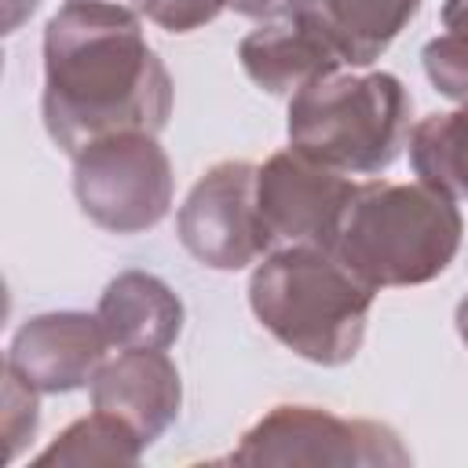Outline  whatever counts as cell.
<instances>
[{"mask_svg": "<svg viewBox=\"0 0 468 468\" xmlns=\"http://www.w3.org/2000/svg\"><path fill=\"white\" fill-rule=\"evenodd\" d=\"M40 113L51 143L69 157L106 135H157L168 124L172 77L143 40L135 11L66 0L51 15Z\"/></svg>", "mask_w": 468, "mask_h": 468, "instance_id": "6da1fadb", "label": "cell"}, {"mask_svg": "<svg viewBox=\"0 0 468 468\" xmlns=\"http://www.w3.org/2000/svg\"><path fill=\"white\" fill-rule=\"evenodd\" d=\"M377 289L333 249H271L249 282L256 322L292 355L314 366H344L358 355Z\"/></svg>", "mask_w": 468, "mask_h": 468, "instance_id": "7a4b0ae2", "label": "cell"}, {"mask_svg": "<svg viewBox=\"0 0 468 468\" xmlns=\"http://www.w3.org/2000/svg\"><path fill=\"white\" fill-rule=\"evenodd\" d=\"M464 238L461 208L428 183H355L333 252L373 289L424 285L439 278Z\"/></svg>", "mask_w": 468, "mask_h": 468, "instance_id": "3957f363", "label": "cell"}, {"mask_svg": "<svg viewBox=\"0 0 468 468\" xmlns=\"http://www.w3.org/2000/svg\"><path fill=\"white\" fill-rule=\"evenodd\" d=\"M410 113L395 73L336 69L289 95V146L344 176H377L410 143Z\"/></svg>", "mask_w": 468, "mask_h": 468, "instance_id": "277c9868", "label": "cell"}, {"mask_svg": "<svg viewBox=\"0 0 468 468\" xmlns=\"http://www.w3.org/2000/svg\"><path fill=\"white\" fill-rule=\"evenodd\" d=\"M172 161L150 132H121L73 157V194L80 212L110 234L157 227L172 205Z\"/></svg>", "mask_w": 468, "mask_h": 468, "instance_id": "5b68a950", "label": "cell"}, {"mask_svg": "<svg viewBox=\"0 0 468 468\" xmlns=\"http://www.w3.org/2000/svg\"><path fill=\"white\" fill-rule=\"evenodd\" d=\"M234 464H410L402 439L377 420H347L318 406H274L230 453Z\"/></svg>", "mask_w": 468, "mask_h": 468, "instance_id": "8992f818", "label": "cell"}, {"mask_svg": "<svg viewBox=\"0 0 468 468\" xmlns=\"http://www.w3.org/2000/svg\"><path fill=\"white\" fill-rule=\"evenodd\" d=\"M260 165L216 161L186 194L176 216L183 249L212 271H241L271 252L256 201Z\"/></svg>", "mask_w": 468, "mask_h": 468, "instance_id": "52a82bcc", "label": "cell"}, {"mask_svg": "<svg viewBox=\"0 0 468 468\" xmlns=\"http://www.w3.org/2000/svg\"><path fill=\"white\" fill-rule=\"evenodd\" d=\"M351 194L355 183L344 172L325 168L292 146L271 154L267 165H260L256 179L260 219L271 249H333Z\"/></svg>", "mask_w": 468, "mask_h": 468, "instance_id": "ba28073f", "label": "cell"}, {"mask_svg": "<svg viewBox=\"0 0 468 468\" xmlns=\"http://www.w3.org/2000/svg\"><path fill=\"white\" fill-rule=\"evenodd\" d=\"M238 58L249 80L267 95H296L303 84L347 66L314 0H292L285 11L263 18L241 37Z\"/></svg>", "mask_w": 468, "mask_h": 468, "instance_id": "9c48e42d", "label": "cell"}, {"mask_svg": "<svg viewBox=\"0 0 468 468\" xmlns=\"http://www.w3.org/2000/svg\"><path fill=\"white\" fill-rule=\"evenodd\" d=\"M110 351L99 314L88 311H48L29 318L11 347L7 362L37 391H73L95 380Z\"/></svg>", "mask_w": 468, "mask_h": 468, "instance_id": "30bf717a", "label": "cell"}, {"mask_svg": "<svg viewBox=\"0 0 468 468\" xmlns=\"http://www.w3.org/2000/svg\"><path fill=\"white\" fill-rule=\"evenodd\" d=\"M179 369L165 351H117V358H106L91 380V406L124 420L143 446L168 431L179 417Z\"/></svg>", "mask_w": 468, "mask_h": 468, "instance_id": "8fae6325", "label": "cell"}, {"mask_svg": "<svg viewBox=\"0 0 468 468\" xmlns=\"http://www.w3.org/2000/svg\"><path fill=\"white\" fill-rule=\"evenodd\" d=\"M110 347L117 351H165L183 329V303L168 282L146 271L117 274L95 307Z\"/></svg>", "mask_w": 468, "mask_h": 468, "instance_id": "7c38bea8", "label": "cell"}, {"mask_svg": "<svg viewBox=\"0 0 468 468\" xmlns=\"http://www.w3.org/2000/svg\"><path fill=\"white\" fill-rule=\"evenodd\" d=\"M347 66L377 62L424 0H314Z\"/></svg>", "mask_w": 468, "mask_h": 468, "instance_id": "4fadbf2b", "label": "cell"}, {"mask_svg": "<svg viewBox=\"0 0 468 468\" xmlns=\"http://www.w3.org/2000/svg\"><path fill=\"white\" fill-rule=\"evenodd\" d=\"M410 165L420 183L457 197H468V102L446 113H428L410 132Z\"/></svg>", "mask_w": 468, "mask_h": 468, "instance_id": "5bb4252c", "label": "cell"}, {"mask_svg": "<svg viewBox=\"0 0 468 468\" xmlns=\"http://www.w3.org/2000/svg\"><path fill=\"white\" fill-rule=\"evenodd\" d=\"M143 450V439L124 420L95 410L91 417L73 420L37 464H135Z\"/></svg>", "mask_w": 468, "mask_h": 468, "instance_id": "9a60e30c", "label": "cell"}, {"mask_svg": "<svg viewBox=\"0 0 468 468\" xmlns=\"http://www.w3.org/2000/svg\"><path fill=\"white\" fill-rule=\"evenodd\" d=\"M420 58L439 95L453 102H468V26H446V33L424 44Z\"/></svg>", "mask_w": 468, "mask_h": 468, "instance_id": "2e32d148", "label": "cell"}, {"mask_svg": "<svg viewBox=\"0 0 468 468\" xmlns=\"http://www.w3.org/2000/svg\"><path fill=\"white\" fill-rule=\"evenodd\" d=\"M37 388H29L11 366H4V439L11 457H18L22 442L37 431Z\"/></svg>", "mask_w": 468, "mask_h": 468, "instance_id": "e0dca14e", "label": "cell"}, {"mask_svg": "<svg viewBox=\"0 0 468 468\" xmlns=\"http://www.w3.org/2000/svg\"><path fill=\"white\" fill-rule=\"evenodd\" d=\"M223 7H230V0H146L150 22L168 33H194L208 26Z\"/></svg>", "mask_w": 468, "mask_h": 468, "instance_id": "ac0fdd59", "label": "cell"}, {"mask_svg": "<svg viewBox=\"0 0 468 468\" xmlns=\"http://www.w3.org/2000/svg\"><path fill=\"white\" fill-rule=\"evenodd\" d=\"M292 0H230V7L238 15H249V18H271L278 11H285Z\"/></svg>", "mask_w": 468, "mask_h": 468, "instance_id": "d6986e66", "label": "cell"}, {"mask_svg": "<svg viewBox=\"0 0 468 468\" xmlns=\"http://www.w3.org/2000/svg\"><path fill=\"white\" fill-rule=\"evenodd\" d=\"M37 0H4V33H15L26 15H33Z\"/></svg>", "mask_w": 468, "mask_h": 468, "instance_id": "ffe728a7", "label": "cell"}, {"mask_svg": "<svg viewBox=\"0 0 468 468\" xmlns=\"http://www.w3.org/2000/svg\"><path fill=\"white\" fill-rule=\"evenodd\" d=\"M442 26H468V0H446L442 4Z\"/></svg>", "mask_w": 468, "mask_h": 468, "instance_id": "44dd1931", "label": "cell"}, {"mask_svg": "<svg viewBox=\"0 0 468 468\" xmlns=\"http://www.w3.org/2000/svg\"><path fill=\"white\" fill-rule=\"evenodd\" d=\"M457 333H461V340H464V347H468V296L457 303Z\"/></svg>", "mask_w": 468, "mask_h": 468, "instance_id": "7402d4cb", "label": "cell"}, {"mask_svg": "<svg viewBox=\"0 0 468 468\" xmlns=\"http://www.w3.org/2000/svg\"><path fill=\"white\" fill-rule=\"evenodd\" d=\"M95 4H113V7H124V11H146V0H95Z\"/></svg>", "mask_w": 468, "mask_h": 468, "instance_id": "603a6c76", "label": "cell"}]
</instances>
